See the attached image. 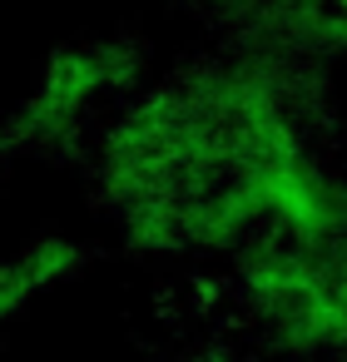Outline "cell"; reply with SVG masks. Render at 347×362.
<instances>
[{"instance_id": "6da1fadb", "label": "cell", "mask_w": 347, "mask_h": 362, "mask_svg": "<svg viewBox=\"0 0 347 362\" xmlns=\"http://www.w3.org/2000/svg\"><path fill=\"white\" fill-rule=\"evenodd\" d=\"M75 268H80V243H70V238H40L25 253H16L11 263H0V322L20 317L35 293L65 283Z\"/></svg>"}, {"instance_id": "7a4b0ae2", "label": "cell", "mask_w": 347, "mask_h": 362, "mask_svg": "<svg viewBox=\"0 0 347 362\" xmlns=\"http://www.w3.org/2000/svg\"><path fill=\"white\" fill-rule=\"evenodd\" d=\"M179 362H253L238 342H228V337H218V342H199L194 352H184Z\"/></svg>"}]
</instances>
